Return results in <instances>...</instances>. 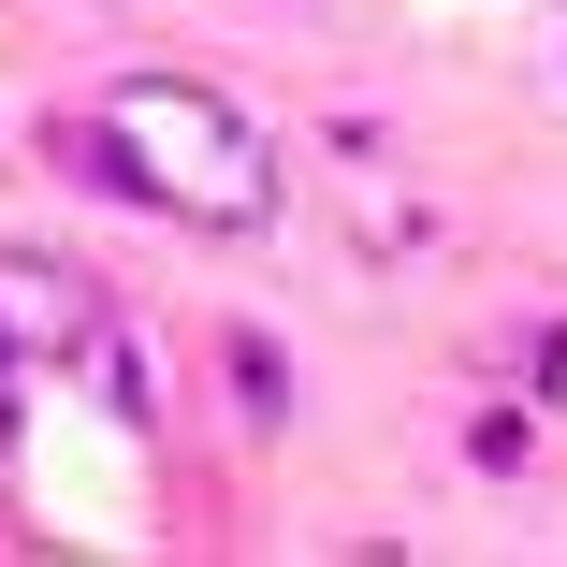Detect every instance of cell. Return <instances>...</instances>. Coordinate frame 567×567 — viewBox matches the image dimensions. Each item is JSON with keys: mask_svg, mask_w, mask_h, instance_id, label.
I'll list each match as a JSON object with an SVG mask.
<instances>
[{"mask_svg": "<svg viewBox=\"0 0 567 567\" xmlns=\"http://www.w3.org/2000/svg\"><path fill=\"white\" fill-rule=\"evenodd\" d=\"M102 132L132 146V204L146 218H189V234H277V132L248 117V102H218L204 73H132L117 102H102Z\"/></svg>", "mask_w": 567, "mask_h": 567, "instance_id": "6da1fadb", "label": "cell"}, {"mask_svg": "<svg viewBox=\"0 0 567 567\" xmlns=\"http://www.w3.org/2000/svg\"><path fill=\"white\" fill-rule=\"evenodd\" d=\"M102 334H117V291L59 248H0V350L16 364H87Z\"/></svg>", "mask_w": 567, "mask_h": 567, "instance_id": "7a4b0ae2", "label": "cell"}, {"mask_svg": "<svg viewBox=\"0 0 567 567\" xmlns=\"http://www.w3.org/2000/svg\"><path fill=\"white\" fill-rule=\"evenodd\" d=\"M218 379H234V422H248V436H277V422H291V350H277V334H248V320H234V334H218Z\"/></svg>", "mask_w": 567, "mask_h": 567, "instance_id": "3957f363", "label": "cell"}, {"mask_svg": "<svg viewBox=\"0 0 567 567\" xmlns=\"http://www.w3.org/2000/svg\"><path fill=\"white\" fill-rule=\"evenodd\" d=\"M44 161H59L73 189H102V204H132V146L102 132V102H87V117H44Z\"/></svg>", "mask_w": 567, "mask_h": 567, "instance_id": "277c9868", "label": "cell"}, {"mask_svg": "<svg viewBox=\"0 0 567 567\" xmlns=\"http://www.w3.org/2000/svg\"><path fill=\"white\" fill-rule=\"evenodd\" d=\"M87 379H102V408H117V422H132V436H146V422H161V364H146V350H132V334H102V350H87Z\"/></svg>", "mask_w": 567, "mask_h": 567, "instance_id": "5b68a950", "label": "cell"}, {"mask_svg": "<svg viewBox=\"0 0 567 567\" xmlns=\"http://www.w3.org/2000/svg\"><path fill=\"white\" fill-rule=\"evenodd\" d=\"M16 379H30V364H16V350H0V466H16Z\"/></svg>", "mask_w": 567, "mask_h": 567, "instance_id": "8992f818", "label": "cell"}]
</instances>
